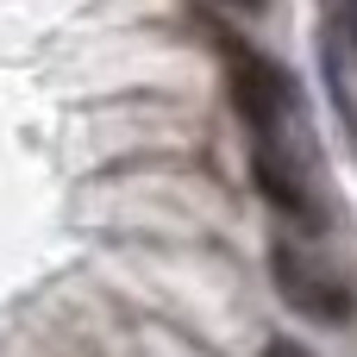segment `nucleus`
Instances as JSON below:
<instances>
[{
	"label": "nucleus",
	"mask_w": 357,
	"mask_h": 357,
	"mask_svg": "<svg viewBox=\"0 0 357 357\" xmlns=\"http://www.w3.org/2000/svg\"><path fill=\"white\" fill-rule=\"evenodd\" d=\"M270 282H276V295L301 314V320H314V326H351L357 320V289L351 276L301 232H276V245H270Z\"/></svg>",
	"instance_id": "nucleus-1"
},
{
	"label": "nucleus",
	"mask_w": 357,
	"mask_h": 357,
	"mask_svg": "<svg viewBox=\"0 0 357 357\" xmlns=\"http://www.w3.org/2000/svg\"><path fill=\"white\" fill-rule=\"evenodd\" d=\"M220 50H226L232 107H238V119H245L251 138H257V132H289V126H301V94H295L289 69H282L270 50H257V44H245V38H220Z\"/></svg>",
	"instance_id": "nucleus-2"
},
{
	"label": "nucleus",
	"mask_w": 357,
	"mask_h": 357,
	"mask_svg": "<svg viewBox=\"0 0 357 357\" xmlns=\"http://www.w3.org/2000/svg\"><path fill=\"white\" fill-rule=\"evenodd\" d=\"M295 132H301V126H289V132H257V138H251V176H257V188H264V201L314 238V232L326 226V195H320L314 157L295 144Z\"/></svg>",
	"instance_id": "nucleus-3"
},
{
	"label": "nucleus",
	"mask_w": 357,
	"mask_h": 357,
	"mask_svg": "<svg viewBox=\"0 0 357 357\" xmlns=\"http://www.w3.org/2000/svg\"><path fill=\"white\" fill-rule=\"evenodd\" d=\"M339 31H345V44L357 50V0H339Z\"/></svg>",
	"instance_id": "nucleus-4"
},
{
	"label": "nucleus",
	"mask_w": 357,
	"mask_h": 357,
	"mask_svg": "<svg viewBox=\"0 0 357 357\" xmlns=\"http://www.w3.org/2000/svg\"><path fill=\"white\" fill-rule=\"evenodd\" d=\"M264 357H314V351H307V345H295V339H276Z\"/></svg>",
	"instance_id": "nucleus-5"
},
{
	"label": "nucleus",
	"mask_w": 357,
	"mask_h": 357,
	"mask_svg": "<svg viewBox=\"0 0 357 357\" xmlns=\"http://www.w3.org/2000/svg\"><path fill=\"white\" fill-rule=\"evenodd\" d=\"M226 6H238V13H264V0H226Z\"/></svg>",
	"instance_id": "nucleus-6"
}]
</instances>
